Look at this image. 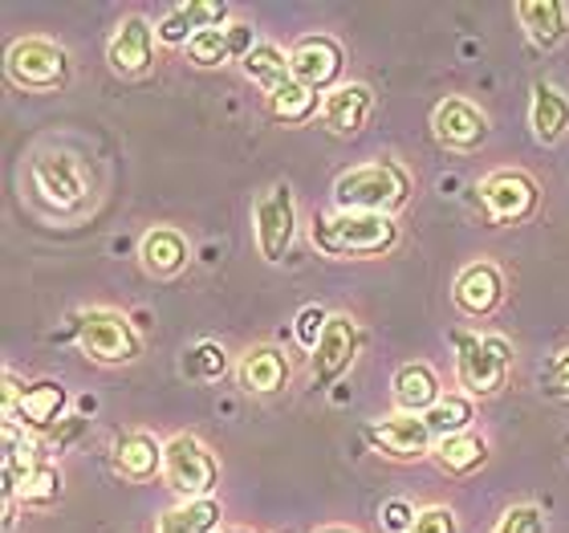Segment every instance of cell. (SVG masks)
<instances>
[{
  "label": "cell",
  "mask_w": 569,
  "mask_h": 533,
  "mask_svg": "<svg viewBox=\"0 0 569 533\" xmlns=\"http://www.w3.org/2000/svg\"><path fill=\"white\" fill-rule=\"evenodd\" d=\"M407 200H411V179H407L403 167L387 164V159L350 167V171L333 179V208L338 213L395 216Z\"/></svg>",
  "instance_id": "cell-1"
},
{
  "label": "cell",
  "mask_w": 569,
  "mask_h": 533,
  "mask_svg": "<svg viewBox=\"0 0 569 533\" xmlns=\"http://www.w3.org/2000/svg\"><path fill=\"white\" fill-rule=\"evenodd\" d=\"M309 237H313V245L326 257H382V253L395 249L399 228H395V216L330 213L313 216V233Z\"/></svg>",
  "instance_id": "cell-2"
},
{
  "label": "cell",
  "mask_w": 569,
  "mask_h": 533,
  "mask_svg": "<svg viewBox=\"0 0 569 533\" xmlns=\"http://www.w3.org/2000/svg\"><path fill=\"white\" fill-rule=\"evenodd\" d=\"M512 346L500 334H456V379L472 399H488L509 383Z\"/></svg>",
  "instance_id": "cell-3"
},
{
  "label": "cell",
  "mask_w": 569,
  "mask_h": 533,
  "mask_svg": "<svg viewBox=\"0 0 569 533\" xmlns=\"http://www.w3.org/2000/svg\"><path fill=\"white\" fill-rule=\"evenodd\" d=\"M9 82L17 90H29V95H53L70 82V53L58 46V41H46V37H21L17 46L9 49Z\"/></svg>",
  "instance_id": "cell-4"
},
{
  "label": "cell",
  "mask_w": 569,
  "mask_h": 533,
  "mask_svg": "<svg viewBox=\"0 0 569 533\" xmlns=\"http://www.w3.org/2000/svg\"><path fill=\"white\" fill-rule=\"evenodd\" d=\"M163 481L183 501H208L216 481H220V464L200 436L179 432L163 444Z\"/></svg>",
  "instance_id": "cell-5"
},
{
  "label": "cell",
  "mask_w": 569,
  "mask_h": 533,
  "mask_svg": "<svg viewBox=\"0 0 569 533\" xmlns=\"http://www.w3.org/2000/svg\"><path fill=\"white\" fill-rule=\"evenodd\" d=\"M78 346L102 367H122L142 355V338L119 309H86L78 318Z\"/></svg>",
  "instance_id": "cell-6"
},
{
  "label": "cell",
  "mask_w": 569,
  "mask_h": 533,
  "mask_svg": "<svg viewBox=\"0 0 569 533\" xmlns=\"http://www.w3.org/2000/svg\"><path fill=\"white\" fill-rule=\"evenodd\" d=\"M252 237H257V253L269 265L284 261V253L293 249L297 204H293V188L284 179H277L273 188H264L257 196V204H252Z\"/></svg>",
  "instance_id": "cell-7"
},
{
  "label": "cell",
  "mask_w": 569,
  "mask_h": 533,
  "mask_svg": "<svg viewBox=\"0 0 569 533\" xmlns=\"http://www.w3.org/2000/svg\"><path fill=\"white\" fill-rule=\"evenodd\" d=\"M29 184H33L37 200L49 204L53 213H73L86 204V179L78 159L66 151H41L29 164Z\"/></svg>",
  "instance_id": "cell-8"
},
{
  "label": "cell",
  "mask_w": 569,
  "mask_h": 533,
  "mask_svg": "<svg viewBox=\"0 0 569 533\" xmlns=\"http://www.w3.org/2000/svg\"><path fill=\"white\" fill-rule=\"evenodd\" d=\"M480 200H485L488 216L497 225H521L537 213V200L541 191L525 171H512V167H500L492 176L480 179Z\"/></svg>",
  "instance_id": "cell-9"
},
{
  "label": "cell",
  "mask_w": 569,
  "mask_h": 533,
  "mask_svg": "<svg viewBox=\"0 0 569 533\" xmlns=\"http://www.w3.org/2000/svg\"><path fill=\"white\" fill-rule=\"evenodd\" d=\"M358 346H362V330H358V322L350 318V314H330L321 343L313 346V387H318V392L333 387L346 371L355 367Z\"/></svg>",
  "instance_id": "cell-10"
},
{
  "label": "cell",
  "mask_w": 569,
  "mask_h": 533,
  "mask_svg": "<svg viewBox=\"0 0 569 533\" xmlns=\"http://www.w3.org/2000/svg\"><path fill=\"white\" fill-rule=\"evenodd\" d=\"M367 440L379 452L395 456V461H419V456H431V452H436V432L427 427L423 415H407V412L391 415V420H382V424H370Z\"/></svg>",
  "instance_id": "cell-11"
},
{
  "label": "cell",
  "mask_w": 569,
  "mask_h": 533,
  "mask_svg": "<svg viewBox=\"0 0 569 533\" xmlns=\"http://www.w3.org/2000/svg\"><path fill=\"white\" fill-rule=\"evenodd\" d=\"M289 66H293V78L309 90L326 95L338 78H342V46L333 37H301L293 49H289Z\"/></svg>",
  "instance_id": "cell-12"
},
{
  "label": "cell",
  "mask_w": 569,
  "mask_h": 533,
  "mask_svg": "<svg viewBox=\"0 0 569 533\" xmlns=\"http://www.w3.org/2000/svg\"><path fill=\"white\" fill-rule=\"evenodd\" d=\"M431 131L448 151H476L488 139V119L463 98H443L431 110Z\"/></svg>",
  "instance_id": "cell-13"
},
{
  "label": "cell",
  "mask_w": 569,
  "mask_h": 533,
  "mask_svg": "<svg viewBox=\"0 0 569 533\" xmlns=\"http://www.w3.org/2000/svg\"><path fill=\"white\" fill-rule=\"evenodd\" d=\"M154 33L159 29H151L147 17H127L119 24V33L110 37V49H107L110 70L122 73V78H142L154 66Z\"/></svg>",
  "instance_id": "cell-14"
},
{
  "label": "cell",
  "mask_w": 569,
  "mask_h": 533,
  "mask_svg": "<svg viewBox=\"0 0 569 533\" xmlns=\"http://www.w3.org/2000/svg\"><path fill=\"white\" fill-rule=\"evenodd\" d=\"M370 115H375V90L362 82H346L321 98V122L338 139H350V135L362 131L370 122Z\"/></svg>",
  "instance_id": "cell-15"
},
{
  "label": "cell",
  "mask_w": 569,
  "mask_h": 533,
  "mask_svg": "<svg viewBox=\"0 0 569 533\" xmlns=\"http://www.w3.org/2000/svg\"><path fill=\"white\" fill-rule=\"evenodd\" d=\"M451 302L468 318H488L505 302V277L492 261H472L468 269H460V277L451 285Z\"/></svg>",
  "instance_id": "cell-16"
},
{
  "label": "cell",
  "mask_w": 569,
  "mask_h": 533,
  "mask_svg": "<svg viewBox=\"0 0 569 533\" xmlns=\"http://www.w3.org/2000/svg\"><path fill=\"white\" fill-rule=\"evenodd\" d=\"M228 4L224 0H183L159 21V41L163 46H183L188 49L203 29H220L228 21Z\"/></svg>",
  "instance_id": "cell-17"
},
{
  "label": "cell",
  "mask_w": 569,
  "mask_h": 533,
  "mask_svg": "<svg viewBox=\"0 0 569 533\" xmlns=\"http://www.w3.org/2000/svg\"><path fill=\"white\" fill-rule=\"evenodd\" d=\"M114 473L131 485H147L163 473V444L147 432H122L114 440Z\"/></svg>",
  "instance_id": "cell-18"
},
{
  "label": "cell",
  "mask_w": 569,
  "mask_h": 533,
  "mask_svg": "<svg viewBox=\"0 0 569 533\" xmlns=\"http://www.w3.org/2000/svg\"><path fill=\"white\" fill-rule=\"evenodd\" d=\"M257 41H252V29L249 24H220V29H203L196 41L188 46V58L203 70H212V66H224L232 58H249Z\"/></svg>",
  "instance_id": "cell-19"
},
{
  "label": "cell",
  "mask_w": 569,
  "mask_h": 533,
  "mask_svg": "<svg viewBox=\"0 0 569 533\" xmlns=\"http://www.w3.org/2000/svg\"><path fill=\"white\" fill-rule=\"evenodd\" d=\"M237 383L249 395H277L289 383V358L277 346H252L249 355L240 358Z\"/></svg>",
  "instance_id": "cell-20"
},
{
  "label": "cell",
  "mask_w": 569,
  "mask_h": 533,
  "mask_svg": "<svg viewBox=\"0 0 569 533\" xmlns=\"http://www.w3.org/2000/svg\"><path fill=\"white\" fill-rule=\"evenodd\" d=\"M139 261L151 277H179V273L188 269L191 249L183 233H176V228H151L139 245Z\"/></svg>",
  "instance_id": "cell-21"
},
{
  "label": "cell",
  "mask_w": 569,
  "mask_h": 533,
  "mask_svg": "<svg viewBox=\"0 0 569 533\" xmlns=\"http://www.w3.org/2000/svg\"><path fill=\"white\" fill-rule=\"evenodd\" d=\"M517 17L537 49H558L569 33V9L561 0H521Z\"/></svg>",
  "instance_id": "cell-22"
},
{
  "label": "cell",
  "mask_w": 569,
  "mask_h": 533,
  "mask_svg": "<svg viewBox=\"0 0 569 533\" xmlns=\"http://www.w3.org/2000/svg\"><path fill=\"white\" fill-rule=\"evenodd\" d=\"M61 412H66V387L53 379H41L33 387H24L21 403H17V415H12L9 424L49 432L53 424H61Z\"/></svg>",
  "instance_id": "cell-23"
},
{
  "label": "cell",
  "mask_w": 569,
  "mask_h": 533,
  "mask_svg": "<svg viewBox=\"0 0 569 533\" xmlns=\"http://www.w3.org/2000/svg\"><path fill=\"white\" fill-rule=\"evenodd\" d=\"M395 403H399V412L407 415H427L436 407L443 395H439V375L427 363H403V367L395 371Z\"/></svg>",
  "instance_id": "cell-24"
},
{
  "label": "cell",
  "mask_w": 569,
  "mask_h": 533,
  "mask_svg": "<svg viewBox=\"0 0 569 533\" xmlns=\"http://www.w3.org/2000/svg\"><path fill=\"white\" fill-rule=\"evenodd\" d=\"M529 122H533L537 142H561L569 135V98L561 95L558 86L537 82L533 86V107H529Z\"/></svg>",
  "instance_id": "cell-25"
},
{
  "label": "cell",
  "mask_w": 569,
  "mask_h": 533,
  "mask_svg": "<svg viewBox=\"0 0 569 533\" xmlns=\"http://www.w3.org/2000/svg\"><path fill=\"white\" fill-rule=\"evenodd\" d=\"M436 464L448 476H472L488 464V440L476 432H460V436L436 440Z\"/></svg>",
  "instance_id": "cell-26"
},
{
  "label": "cell",
  "mask_w": 569,
  "mask_h": 533,
  "mask_svg": "<svg viewBox=\"0 0 569 533\" xmlns=\"http://www.w3.org/2000/svg\"><path fill=\"white\" fill-rule=\"evenodd\" d=\"M244 66V73L252 78V86H261L264 98H277L284 90V86H293V66H289V58H284L281 49L269 46V41H261V46L252 49L249 58L240 61Z\"/></svg>",
  "instance_id": "cell-27"
},
{
  "label": "cell",
  "mask_w": 569,
  "mask_h": 533,
  "mask_svg": "<svg viewBox=\"0 0 569 533\" xmlns=\"http://www.w3.org/2000/svg\"><path fill=\"white\" fill-rule=\"evenodd\" d=\"M220 525V505L212 497L208 501H179L176 510H167L154 533H216Z\"/></svg>",
  "instance_id": "cell-28"
},
{
  "label": "cell",
  "mask_w": 569,
  "mask_h": 533,
  "mask_svg": "<svg viewBox=\"0 0 569 533\" xmlns=\"http://www.w3.org/2000/svg\"><path fill=\"white\" fill-rule=\"evenodd\" d=\"M423 420H427V427L436 432V440L472 432V399H468V395H443V399H439Z\"/></svg>",
  "instance_id": "cell-29"
},
{
  "label": "cell",
  "mask_w": 569,
  "mask_h": 533,
  "mask_svg": "<svg viewBox=\"0 0 569 533\" xmlns=\"http://www.w3.org/2000/svg\"><path fill=\"white\" fill-rule=\"evenodd\" d=\"M61 501V473L58 464H37L29 481L21 485L17 493V505L21 510H49V505H58Z\"/></svg>",
  "instance_id": "cell-30"
},
{
  "label": "cell",
  "mask_w": 569,
  "mask_h": 533,
  "mask_svg": "<svg viewBox=\"0 0 569 533\" xmlns=\"http://www.w3.org/2000/svg\"><path fill=\"white\" fill-rule=\"evenodd\" d=\"M183 375H188L191 383H220L228 375V351L220 343H196L183 355Z\"/></svg>",
  "instance_id": "cell-31"
},
{
  "label": "cell",
  "mask_w": 569,
  "mask_h": 533,
  "mask_svg": "<svg viewBox=\"0 0 569 533\" xmlns=\"http://www.w3.org/2000/svg\"><path fill=\"white\" fill-rule=\"evenodd\" d=\"M269 107H273V115L281 122H306L309 115L318 110V90L293 82V86H284L277 98H269Z\"/></svg>",
  "instance_id": "cell-32"
},
{
  "label": "cell",
  "mask_w": 569,
  "mask_h": 533,
  "mask_svg": "<svg viewBox=\"0 0 569 533\" xmlns=\"http://www.w3.org/2000/svg\"><path fill=\"white\" fill-rule=\"evenodd\" d=\"M492 533H546V513L537 505H512Z\"/></svg>",
  "instance_id": "cell-33"
},
{
  "label": "cell",
  "mask_w": 569,
  "mask_h": 533,
  "mask_svg": "<svg viewBox=\"0 0 569 533\" xmlns=\"http://www.w3.org/2000/svg\"><path fill=\"white\" fill-rule=\"evenodd\" d=\"M326 322H330V314L321 306H306L301 314H297L293 322V334H297V343L306 346V351H313V346L321 343V334H326Z\"/></svg>",
  "instance_id": "cell-34"
},
{
  "label": "cell",
  "mask_w": 569,
  "mask_h": 533,
  "mask_svg": "<svg viewBox=\"0 0 569 533\" xmlns=\"http://www.w3.org/2000/svg\"><path fill=\"white\" fill-rule=\"evenodd\" d=\"M541 392L549 399H569V351H561V355H553L546 363V371H541Z\"/></svg>",
  "instance_id": "cell-35"
},
{
  "label": "cell",
  "mask_w": 569,
  "mask_h": 533,
  "mask_svg": "<svg viewBox=\"0 0 569 533\" xmlns=\"http://www.w3.org/2000/svg\"><path fill=\"white\" fill-rule=\"evenodd\" d=\"M460 525H456V513L448 510V505H427V510H419L416 525H411V533H456Z\"/></svg>",
  "instance_id": "cell-36"
},
{
  "label": "cell",
  "mask_w": 569,
  "mask_h": 533,
  "mask_svg": "<svg viewBox=\"0 0 569 533\" xmlns=\"http://www.w3.org/2000/svg\"><path fill=\"white\" fill-rule=\"evenodd\" d=\"M416 517H419V510H411V505H407V501H399V497L382 505V525H387L391 533H411Z\"/></svg>",
  "instance_id": "cell-37"
},
{
  "label": "cell",
  "mask_w": 569,
  "mask_h": 533,
  "mask_svg": "<svg viewBox=\"0 0 569 533\" xmlns=\"http://www.w3.org/2000/svg\"><path fill=\"white\" fill-rule=\"evenodd\" d=\"M4 392H0V415H4V424H9L12 415H17V403H21V395H24V387L17 383V375L12 371H4Z\"/></svg>",
  "instance_id": "cell-38"
},
{
  "label": "cell",
  "mask_w": 569,
  "mask_h": 533,
  "mask_svg": "<svg viewBox=\"0 0 569 533\" xmlns=\"http://www.w3.org/2000/svg\"><path fill=\"white\" fill-rule=\"evenodd\" d=\"M318 533H358V530H346V525H330V530H318Z\"/></svg>",
  "instance_id": "cell-39"
},
{
  "label": "cell",
  "mask_w": 569,
  "mask_h": 533,
  "mask_svg": "<svg viewBox=\"0 0 569 533\" xmlns=\"http://www.w3.org/2000/svg\"><path fill=\"white\" fill-rule=\"evenodd\" d=\"M216 533H249V530H216Z\"/></svg>",
  "instance_id": "cell-40"
}]
</instances>
